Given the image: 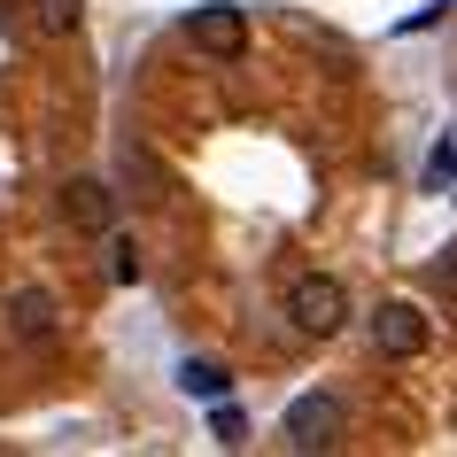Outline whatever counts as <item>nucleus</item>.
<instances>
[{
	"mask_svg": "<svg viewBox=\"0 0 457 457\" xmlns=\"http://www.w3.org/2000/svg\"><path fill=\"white\" fill-rule=\"evenodd\" d=\"M287 318H295V334H341L349 326V295H341V279H326V271H311V279H295L287 287Z\"/></svg>",
	"mask_w": 457,
	"mask_h": 457,
	"instance_id": "1",
	"label": "nucleus"
},
{
	"mask_svg": "<svg viewBox=\"0 0 457 457\" xmlns=\"http://www.w3.org/2000/svg\"><path fill=\"white\" fill-rule=\"evenodd\" d=\"M187 39H194V54H210V62H241L248 54V16L233 0H210V8L187 16Z\"/></svg>",
	"mask_w": 457,
	"mask_h": 457,
	"instance_id": "2",
	"label": "nucleus"
},
{
	"mask_svg": "<svg viewBox=\"0 0 457 457\" xmlns=\"http://www.w3.org/2000/svg\"><path fill=\"white\" fill-rule=\"evenodd\" d=\"M341 442V395L311 387V395H295L287 403V450H334Z\"/></svg>",
	"mask_w": 457,
	"mask_h": 457,
	"instance_id": "3",
	"label": "nucleus"
},
{
	"mask_svg": "<svg viewBox=\"0 0 457 457\" xmlns=\"http://www.w3.org/2000/svg\"><path fill=\"white\" fill-rule=\"evenodd\" d=\"M0 318H8V341H24V349H47V341L62 334V311H54L47 287H16L0 303Z\"/></svg>",
	"mask_w": 457,
	"mask_h": 457,
	"instance_id": "4",
	"label": "nucleus"
},
{
	"mask_svg": "<svg viewBox=\"0 0 457 457\" xmlns=\"http://www.w3.org/2000/svg\"><path fill=\"white\" fill-rule=\"evenodd\" d=\"M372 349L380 357H419L427 349V311L419 303H380L372 311Z\"/></svg>",
	"mask_w": 457,
	"mask_h": 457,
	"instance_id": "5",
	"label": "nucleus"
},
{
	"mask_svg": "<svg viewBox=\"0 0 457 457\" xmlns=\"http://www.w3.org/2000/svg\"><path fill=\"white\" fill-rule=\"evenodd\" d=\"M62 217L86 225V233H109V217H117V187H101V179H71V187H62Z\"/></svg>",
	"mask_w": 457,
	"mask_h": 457,
	"instance_id": "6",
	"label": "nucleus"
},
{
	"mask_svg": "<svg viewBox=\"0 0 457 457\" xmlns=\"http://www.w3.org/2000/svg\"><path fill=\"white\" fill-rule=\"evenodd\" d=\"M225 387H233V372H225L217 357H187L179 364V395H194V403H217Z\"/></svg>",
	"mask_w": 457,
	"mask_h": 457,
	"instance_id": "7",
	"label": "nucleus"
},
{
	"mask_svg": "<svg viewBox=\"0 0 457 457\" xmlns=\"http://www.w3.org/2000/svg\"><path fill=\"white\" fill-rule=\"evenodd\" d=\"M78 16H86V0H31V31L39 39H71Z\"/></svg>",
	"mask_w": 457,
	"mask_h": 457,
	"instance_id": "8",
	"label": "nucleus"
},
{
	"mask_svg": "<svg viewBox=\"0 0 457 457\" xmlns=\"http://www.w3.org/2000/svg\"><path fill=\"white\" fill-rule=\"evenodd\" d=\"M427 187H434V194L457 187V140H434V155H427Z\"/></svg>",
	"mask_w": 457,
	"mask_h": 457,
	"instance_id": "9",
	"label": "nucleus"
},
{
	"mask_svg": "<svg viewBox=\"0 0 457 457\" xmlns=\"http://www.w3.org/2000/svg\"><path fill=\"white\" fill-rule=\"evenodd\" d=\"M210 434L225 442V450H241V442H248V419H241L233 403H217V411H210Z\"/></svg>",
	"mask_w": 457,
	"mask_h": 457,
	"instance_id": "10",
	"label": "nucleus"
},
{
	"mask_svg": "<svg viewBox=\"0 0 457 457\" xmlns=\"http://www.w3.org/2000/svg\"><path fill=\"white\" fill-rule=\"evenodd\" d=\"M109 279H117V287H132V279H140V248H132V241H117V256H109Z\"/></svg>",
	"mask_w": 457,
	"mask_h": 457,
	"instance_id": "11",
	"label": "nucleus"
},
{
	"mask_svg": "<svg viewBox=\"0 0 457 457\" xmlns=\"http://www.w3.org/2000/svg\"><path fill=\"white\" fill-rule=\"evenodd\" d=\"M434 287H442V303H457V241L434 256Z\"/></svg>",
	"mask_w": 457,
	"mask_h": 457,
	"instance_id": "12",
	"label": "nucleus"
}]
</instances>
